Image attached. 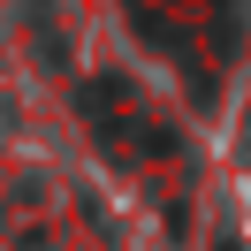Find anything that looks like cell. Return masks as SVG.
<instances>
[{
  "instance_id": "6da1fadb",
  "label": "cell",
  "mask_w": 251,
  "mask_h": 251,
  "mask_svg": "<svg viewBox=\"0 0 251 251\" xmlns=\"http://www.w3.org/2000/svg\"><path fill=\"white\" fill-rule=\"evenodd\" d=\"M84 122H92V137L107 145L122 168L152 175V168H175V160H183L175 122L137 92V84H122V76H92V84H84Z\"/></svg>"
}]
</instances>
